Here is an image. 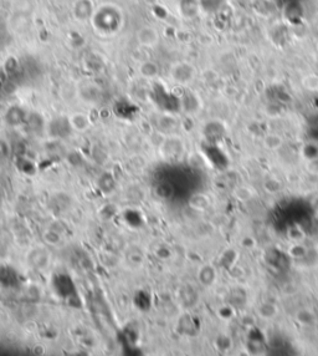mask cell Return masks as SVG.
I'll list each match as a JSON object with an SVG mask.
<instances>
[{"instance_id":"cell-1","label":"cell","mask_w":318,"mask_h":356,"mask_svg":"<svg viewBox=\"0 0 318 356\" xmlns=\"http://www.w3.org/2000/svg\"><path fill=\"white\" fill-rule=\"evenodd\" d=\"M91 20L98 32L110 34V33H115L120 29L121 24H122V14L117 7L106 4L95 10Z\"/></svg>"},{"instance_id":"cell-2","label":"cell","mask_w":318,"mask_h":356,"mask_svg":"<svg viewBox=\"0 0 318 356\" xmlns=\"http://www.w3.org/2000/svg\"><path fill=\"white\" fill-rule=\"evenodd\" d=\"M195 76V70L188 63H178L170 69V77L178 84H188Z\"/></svg>"},{"instance_id":"cell-3","label":"cell","mask_w":318,"mask_h":356,"mask_svg":"<svg viewBox=\"0 0 318 356\" xmlns=\"http://www.w3.org/2000/svg\"><path fill=\"white\" fill-rule=\"evenodd\" d=\"M137 40L141 45L147 46V48H152V46L157 45L159 40V34L154 28L152 27H143L137 33Z\"/></svg>"},{"instance_id":"cell-4","label":"cell","mask_w":318,"mask_h":356,"mask_svg":"<svg viewBox=\"0 0 318 356\" xmlns=\"http://www.w3.org/2000/svg\"><path fill=\"white\" fill-rule=\"evenodd\" d=\"M28 262H29V264L33 268L43 269V268H45L49 264V254L46 253V250L41 248L33 249L29 253V255H28Z\"/></svg>"},{"instance_id":"cell-5","label":"cell","mask_w":318,"mask_h":356,"mask_svg":"<svg viewBox=\"0 0 318 356\" xmlns=\"http://www.w3.org/2000/svg\"><path fill=\"white\" fill-rule=\"evenodd\" d=\"M70 126L76 131H85L89 128L90 121L84 113H75L70 117Z\"/></svg>"},{"instance_id":"cell-6","label":"cell","mask_w":318,"mask_h":356,"mask_svg":"<svg viewBox=\"0 0 318 356\" xmlns=\"http://www.w3.org/2000/svg\"><path fill=\"white\" fill-rule=\"evenodd\" d=\"M257 313L260 314L261 318L263 319H271L277 314V308L271 303H263L258 306Z\"/></svg>"},{"instance_id":"cell-7","label":"cell","mask_w":318,"mask_h":356,"mask_svg":"<svg viewBox=\"0 0 318 356\" xmlns=\"http://www.w3.org/2000/svg\"><path fill=\"white\" fill-rule=\"evenodd\" d=\"M158 65L154 63H149V61H147V63L142 64L141 65V74L143 75L144 77H147V79H152V77L157 76L158 75Z\"/></svg>"},{"instance_id":"cell-8","label":"cell","mask_w":318,"mask_h":356,"mask_svg":"<svg viewBox=\"0 0 318 356\" xmlns=\"http://www.w3.org/2000/svg\"><path fill=\"white\" fill-rule=\"evenodd\" d=\"M296 318L302 325H312L316 322V316L311 310H299Z\"/></svg>"},{"instance_id":"cell-9","label":"cell","mask_w":318,"mask_h":356,"mask_svg":"<svg viewBox=\"0 0 318 356\" xmlns=\"http://www.w3.org/2000/svg\"><path fill=\"white\" fill-rule=\"evenodd\" d=\"M252 195H254L252 190H250V188H247V187H239L234 192L235 198L239 201H241V202H247L249 200H251Z\"/></svg>"},{"instance_id":"cell-10","label":"cell","mask_w":318,"mask_h":356,"mask_svg":"<svg viewBox=\"0 0 318 356\" xmlns=\"http://www.w3.org/2000/svg\"><path fill=\"white\" fill-rule=\"evenodd\" d=\"M302 84H303V86L306 87L307 90H309V91H317L318 90V76L317 75H308V76H306L303 79V81H302Z\"/></svg>"},{"instance_id":"cell-11","label":"cell","mask_w":318,"mask_h":356,"mask_svg":"<svg viewBox=\"0 0 318 356\" xmlns=\"http://www.w3.org/2000/svg\"><path fill=\"white\" fill-rule=\"evenodd\" d=\"M204 201H209V198L206 197V196H204V195L194 196V197L191 198V201H190V206L196 210L198 205H200V206H199V211H204L209 206L208 203H201V202H204Z\"/></svg>"},{"instance_id":"cell-12","label":"cell","mask_w":318,"mask_h":356,"mask_svg":"<svg viewBox=\"0 0 318 356\" xmlns=\"http://www.w3.org/2000/svg\"><path fill=\"white\" fill-rule=\"evenodd\" d=\"M200 280L203 284H211L214 280V270L209 267L203 268L200 270Z\"/></svg>"},{"instance_id":"cell-13","label":"cell","mask_w":318,"mask_h":356,"mask_svg":"<svg viewBox=\"0 0 318 356\" xmlns=\"http://www.w3.org/2000/svg\"><path fill=\"white\" fill-rule=\"evenodd\" d=\"M281 143H282V140H281V138L278 137V136H276V135L267 136V137H266V140H265L266 147H267V148H270V149L278 148V147L281 146Z\"/></svg>"},{"instance_id":"cell-14","label":"cell","mask_w":318,"mask_h":356,"mask_svg":"<svg viewBox=\"0 0 318 356\" xmlns=\"http://www.w3.org/2000/svg\"><path fill=\"white\" fill-rule=\"evenodd\" d=\"M307 169H308L311 173H318V158H313L308 162L307 164Z\"/></svg>"}]
</instances>
